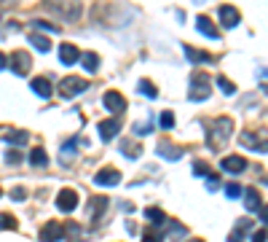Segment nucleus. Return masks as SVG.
Here are the masks:
<instances>
[{"mask_svg":"<svg viewBox=\"0 0 268 242\" xmlns=\"http://www.w3.org/2000/svg\"><path fill=\"white\" fill-rule=\"evenodd\" d=\"M188 97H191L193 103H199V100H207V97H209V78H207V73H201V70H196V73H193Z\"/></svg>","mask_w":268,"mask_h":242,"instance_id":"1","label":"nucleus"},{"mask_svg":"<svg viewBox=\"0 0 268 242\" xmlns=\"http://www.w3.org/2000/svg\"><path fill=\"white\" fill-rule=\"evenodd\" d=\"M86 89H89V84H86L83 78H75V75H67L65 81H59V95L62 97H75Z\"/></svg>","mask_w":268,"mask_h":242,"instance_id":"2","label":"nucleus"},{"mask_svg":"<svg viewBox=\"0 0 268 242\" xmlns=\"http://www.w3.org/2000/svg\"><path fill=\"white\" fill-rule=\"evenodd\" d=\"M75 207H78V194L73 189H62L57 194V210H62V213H73Z\"/></svg>","mask_w":268,"mask_h":242,"instance_id":"3","label":"nucleus"},{"mask_svg":"<svg viewBox=\"0 0 268 242\" xmlns=\"http://www.w3.org/2000/svg\"><path fill=\"white\" fill-rule=\"evenodd\" d=\"M41 239H43V242H59V239H65V226L57 223V221L43 223V229H41Z\"/></svg>","mask_w":268,"mask_h":242,"instance_id":"4","label":"nucleus"},{"mask_svg":"<svg viewBox=\"0 0 268 242\" xmlns=\"http://www.w3.org/2000/svg\"><path fill=\"white\" fill-rule=\"evenodd\" d=\"M220 167H223V173H228V175H239L247 170V159H244V156H225Z\"/></svg>","mask_w":268,"mask_h":242,"instance_id":"5","label":"nucleus"},{"mask_svg":"<svg viewBox=\"0 0 268 242\" xmlns=\"http://www.w3.org/2000/svg\"><path fill=\"white\" fill-rule=\"evenodd\" d=\"M94 183L97 186H118L121 183V173L113 167H105V170H99L97 175H94Z\"/></svg>","mask_w":268,"mask_h":242,"instance_id":"6","label":"nucleus"},{"mask_svg":"<svg viewBox=\"0 0 268 242\" xmlns=\"http://www.w3.org/2000/svg\"><path fill=\"white\" fill-rule=\"evenodd\" d=\"M97 132H99L102 140H113L118 132H121V121L118 119H105V121L97 124Z\"/></svg>","mask_w":268,"mask_h":242,"instance_id":"7","label":"nucleus"},{"mask_svg":"<svg viewBox=\"0 0 268 242\" xmlns=\"http://www.w3.org/2000/svg\"><path fill=\"white\" fill-rule=\"evenodd\" d=\"M102 103H105V108L110 113H123L126 111V100H123V95H118V92H107Z\"/></svg>","mask_w":268,"mask_h":242,"instance_id":"8","label":"nucleus"},{"mask_svg":"<svg viewBox=\"0 0 268 242\" xmlns=\"http://www.w3.org/2000/svg\"><path fill=\"white\" fill-rule=\"evenodd\" d=\"M220 22H223L225 27H236L241 22V14H239V9H233V6H220Z\"/></svg>","mask_w":268,"mask_h":242,"instance_id":"9","label":"nucleus"},{"mask_svg":"<svg viewBox=\"0 0 268 242\" xmlns=\"http://www.w3.org/2000/svg\"><path fill=\"white\" fill-rule=\"evenodd\" d=\"M78 59H81V51H78L73 43H62L59 46V62L62 65H75Z\"/></svg>","mask_w":268,"mask_h":242,"instance_id":"10","label":"nucleus"},{"mask_svg":"<svg viewBox=\"0 0 268 242\" xmlns=\"http://www.w3.org/2000/svg\"><path fill=\"white\" fill-rule=\"evenodd\" d=\"M11 67H14V73H17V75H27L30 57H27L25 51H17V54H11Z\"/></svg>","mask_w":268,"mask_h":242,"instance_id":"11","label":"nucleus"},{"mask_svg":"<svg viewBox=\"0 0 268 242\" xmlns=\"http://www.w3.org/2000/svg\"><path fill=\"white\" fill-rule=\"evenodd\" d=\"M30 89H33L38 97L49 100V97H51V89H54V87H51V81H49V78H33V84H30Z\"/></svg>","mask_w":268,"mask_h":242,"instance_id":"12","label":"nucleus"},{"mask_svg":"<svg viewBox=\"0 0 268 242\" xmlns=\"http://www.w3.org/2000/svg\"><path fill=\"white\" fill-rule=\"evenodd\" d=\"M196 25H199V33H201V35H207L209 41H217V38H220V30L212 25L207 17H199V19H196Z\"/></svg>","mask_w":268,"mask_h":242,"instance_id":"13","label":"nucleus"},{"mask_svg":"<svg viewBox=\"0 0 268 242\" xmlns=\"http://www.w3.org/2000/svg\"><path fill=\"white\" fill-rule=\"evenodd\" d=\"M180 148H175V145H169L167 140H161L159 143V156H164V159H169V162H175V159H180Z\"/></svg>","mask_w":268,"mask_h":242,"instance_id":"14","label":"nucleus"},{"mask_svg":"<svg viewBox=\"0 0 268 242\" xmlns=\"http://www.w3.org/2000/svg\"><path fill=\"white\" fill-rule=\"evenodd\" d=\"M81 62H83L86 73H97V70H99V57H97L94 51H86V54H81Z\"/></svg>","mask_w":268,"mask_h":242,"instance_id":"15","label":"nucleus"},{"mask_svg":"<svg viewBox=\"0 0 268 242\" xmlns=\"http://www.w3.org/2000/svg\"><path fill=\"white\" fill-rule=\"evenodd\" d=\"M27 159H30V165H33V167H46V165H49V153H46L43 148H33V153H30Z\"/></svg>","mask_w":268,"mask_h":242,"instance_id":"16","label":"nucleus"},{"mask_svg":"<svg viewBox=\"0 0 268 242\" xmlns=\"http://www.w3.org/2000/svg\"><path fill=\"white\" fill-rule=\"evenodd\" d=\"M183 51H185V57L191 59V62H212V57L207 51H196L193 46H183Z\"/></svg>","mask_w":268,"mask_h":242,"instance_id":"17","label":"nucleus"},{"mask_svg":"<svg viewBox=\"0 0 268 242\" xmlns=\"http://www.w3.org/2000/svg\"><path fill=\"white\" fill-rule=\"evenodd\" d=\"M244 205H247L249 213H257L260 210V194L255 189H247V197H244Z\"/></svg>","mask_w":268,"mask_h":242,"instance_id":"18","label":"nucleus"},{"mask_svg":"<svg viewBox=\"0 0 268 242\" xmlns=\"http://www.w3.org/2000/svg\"><path fill=\"white\" fill-rule=\"evenodd\" d=\"M30 46H35L38 51H49L51 49V43H49V38H43V35H38V33H30Z\"/></svg>","mask_w":268,"mask_h":242,"instance_id":"19","label":"nucleus"},{"mask_svg":"<svg viewBox=\"0 0 268 242\" xmlns=\"http://www.w3.org/2000/svg\"><path fill=\"white\" fill-rule=\"evenodd\" d=\"M27 140H30V135H27V132H22V129L9 132V135H6V143H9V145H25Z\"/></svg>","mask_w":268,"mask_h":242,"instance_id":"20","label":"nucleus"},{"mask_svg":"<svg viewBox=\"0 0 268 242\" xmlns=\"http://www.w3.org/2000/svg\"><path fill=\"white\" fill-rule=\"evenodd\" d=\"M137 92H143V95H145V97H151V100L159 97V92H156V87H153L151 81H148V78H143V81L137 84Z\"/></svg>","mask_w":268,"mask_h":242,"instance_id":"21","label":"nucleus"},{"mask_svg":"<svg viewBox=\"0 0 268 242\" xmlns=\"http://www.w3.org/2000/svg\"><path fill=\"white\" fill-rule=\"evenodd\" d=\"M145 218H148L151 223H167V215H164L159 207H148V210H145Z\"/></svg>","mask_w":268,"mask_h":242,"instance_id":"22","label":"nucleus"},{"mask_svg":"<svg viewBox=\"0 0 268 242\" xmlns=\"http://www.w3.org/2000/svg\"><path fill=\"white\" fill-rule=\"evenodd\" d=\"M217 87H220V92H223V95H236V87H233V81H228L225 75H217Z\"/></svg>","mask_w":268,"mask_h":242,"instance_id":"23","label":"nucleus"},{"mask_svg":"<svg viewBox=\"0 0 268 242\" xmlns=\"http://www.w3.org/2000/svg\"><path fill=\"white\" fill-rule=\"evenodd\" d=\"M75 148H78V143H75V140H67V143H65V145H62V162H65V165H67V162H70V159H73Z\"/></svg>","mask_w":268,"mask_h":242,"instance_id":"24","label":"nucleus"},{"mask_svg":"<svg viewBox=\"0 0 268 242\" xmlns=\"http://www.w3.org/2000/svg\"><path fill=\"white\" fill-rule=\"evenodd\" d=\"M121 148H123V151H126V156H129V159H137V156H140V153H143V148L131 145V143H129V140H123V143H121Z\"/></svg>","mask_w":268,"mask_h":242,"instance_id":"25","label":"nucleus"},{"mask_svg":"<svg viewBox=\"0 0 268 242\" xmlns=\"http://www.w3.org/2000/svg\"><path fill=\"white\" fill-rule=\"evenodd\" d=\"M0 229H17V218L9 213H0Z\"/></svg>","mask_w":268,"mask_h":242,"instance_id":"26","label":"nucleus"},{"mask_svg":"<svg viewBox=\"0 0 268 242\" xmlns=\"http://www.w3.org/2000/svg\"><path fill=\"white\" fill-rule=\"evenodd\" d=\"M33 27H35V30H46V33H59L57 25H49V22H43V19H35Z\"/></svg>","mask_w":268,"mask_h":242,"instance_id":"27","label":"nucleus"},{"mask_svg":"<svg viewBox=\"0 0 268 242\" xmlns=\"http://www.w3.org/2000/svg\"><path fill=\"white\" fill-rule=\"evenodd\" d=\"M159 124H161L164 129H172V127H175V116H172L169 111H164V113L159 116Z\"/></svg>","mask_w":268,"mask_h":242,"instance_id":"28","label":"nucleus"},{"mask_svg":"<svg viewBox=\"0 0 268 242\" xmlns=\"http://www.w3.org/2000/svg\"><path fill=\"white\" fill-rule=\"evenodd\" d=\"M105 205H107V199H105V197H99V199H94V202H91V210H94V215H97V218L102 215Z\"/></svg>","mask_w":268,"mask_h":242,"instance_id":"29","label":"nucleus"},{"mask_svg":"<svg viewBox=\"0 0 268 242\" xmlns=\"http://www.w3.org/2000/svg\"><path fill=\"white\" fill-rule=\"evenodd\" d=\"M241 145H247V148H255V151L260 148V143L255 140V135H249V132H247V135H241Z\"/></svg>","mask_w":268,"mask_h":242,"instance_id":"30","label":"nucleus"},{"mask_svg":"<svg viewBox=\"0 0 268 242\" xmlns=\"http://www.w3.org/2000/svg\"><path fill=\"white\" fill-rule=\"evenodd\" d=\"M225 194H228V199H236V197L241 194V186H239V183H228V186H225Z\"/></svg>","mask_w":268,"mask_h":242,"instance_id":"31","label":"nucleus"},{"mask_svg":"<svg viewBox=\"0 0 268 242\" xmlns=\"http://www.w3.org/2000/svg\"><path fill=\"white\" fill-rule=\"evenodd\" d=\"M193 173H196V175H201V178H209V167H207V165H201V162H196V165H193Z\"/></svg>","mask_w":268,"mask_h":242,"instance_id":"32","label":"nucleus"},{"mask_svg":"<svg viewBox=\"0 0 268 242\" xmlns=\"http://www.w3.org/2000/svg\"><path fill=\"white\" fill-rule=\"evenodd\" d=\"M11 197L17 199V202H25V199H27V191H25V189H14V191H11Z\"/></svg>","mask_w":268,"mask_h":242,"instance_id":"33","label":"nucleus"},{"mask_svg":"<svg viewBox=\"0 0 268 242\" xmlns=\"http://www.w3.org/2000/svg\"><path fill=\"white\" fill-rule=\"evenodd\" d=\"M19 151H9V156H6V162H9V165H19Z\"/></svg>","mask_w":268,"mask_h":242,"instance_id":"34","label":"nucleus"},{"mask_svg":"<svg viewBox=\"0 0 268 242\" xmlns=\"http://www.w3.org/2000/svg\"><path fill=\"white\" fill-rule=\"evenodd\" d=\"M265 237H268V231H265V229H260V231L252 234V242H265Z\"/></svg>","mask_w":268,"mask_h":242,"instance_id":"35","label":"nucleus"},{"mask_svg":"<svg viewBox=\"0 0 268 242\" xmlns=\"http://www.w3.org/2000/svg\"><path fill=\"white\" fill-rule=\"evenodd\" d=\"M260 221L268 223V207H260Z\"/></svg>","mask_w":268,"mask_h":242,"instance_id":"36","label":"nucleus"},{"mask_svg":"<svg viewBox=\"0 0 268 242\" xmlns=\"http://www.w3.org/2000/svg\"><path fill=\"white\" fill-rule=\"evenodd\" d=\"M6 65H9V57H6V54H3V51H0V70H3Z\"/></svg>","mask_w":268,"mask_h":242,"instance_id":"37","label":"nucleus"},{"mask_svg":"<svg viewBox=\"0 0 268 242\" xmlns=\"http://www.w3.org/2000/svg\"><path fill=\"white\" fill-rule=\"evenodd\" d=\"M228 242H241V234H239V231H233L231 237H228Z\"/></svg>","mask_w":268,"mask_h":242,"instance_id":"38","label":"nucleus"},{"mask_svg":"<svg viewBox=\"0 0 268 242\" xmlns=\"http://www.w3.org/2000/svg\"><path fill=\"white\" fill-rule=\"evenodd\" d=\"M260 183H263V186H268V178H263V181H260Z\"/></svg>","mask_w":268,"mask_h":242,"instance_id":"39","label":"nucleus"},{"mask_svg":"<svg viewBox=\"0 0 268 242\" xmlns=\"http://www.w3.org/2000/svg\"><path fill=\"white\" fill-rule=\"evenodd\" d=\"M191 242H204V239H191Z\"/></svg>","mask_w":268,"mask_h":242,"instance_id":"40","label":"nucleus"},{"mask_svg":"<svg viewBox=\"0 0 268 242\" xmlns=\"http://www.w3.org/2000/svg\"><path fill=\"white\" fill-rule=\"evenodd\" d=\"M0 197H3V191H0Z\"/></svg>","mask_w":268,"mask_h":242,"instance_id":"41","label":"nucleus"}]
</instances>
